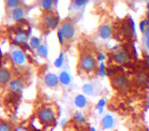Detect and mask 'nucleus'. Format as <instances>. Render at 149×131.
I'll list each match as a JSON object with an SVG mask.
<instances>
[{"instance_id": "obj_1", "label": "nucleus", "mask_w": 149, "mask_h": 131, "mask_svg": "<svg viewBox=\"0 0 149 131\" xmlns=\"http://www.w3.org/2000/svg\"><path fill=\"white\" fill-rule=\"evenodd\" d=\"M78 69L82 74L87 76L93 74L97 69V60L95 56L90 52L82 53L78 62Z\"/></svg>"}, {"instance_id": "obj_2", "label": "nucleus", "mask_w": 149, "mask_h": 131, "mask_svg": "<svg viewBox=\"0 0 149 131\" xmlns=\"http://www.w3.org/2000/svg\"><path fill=\"white\" fill-rule=\"evenodd\" d=\"M56 110L54 108L53 105H45L41 107L38 112V118L41 123L50 124L54 123L56 119Z\"/></svg>"}, {"instance_id": "obj_3", "label": "nucleus", "mask_w": 149, "mask_h": 131, "mask_svg": "<svg viewBox=\"0 0 149 131\" xmlns=\"http://www.w3.org/2000/svg\"><path fill=\"white\" fill-rule=\"evenodd\" d=\"M59 32L63 36L65 42H68L72 40L74 36L76 34V27L73 21L69 18L62 21L61 22Z\"/></svg>"}, {"instance_id": "obj_4", "label": "nucleus", "mask_w": 149, "mask_h": 131, "mask_svg": "<svg viewBox=\"0 0 149 131\" xmlns=\"http://www.w3.org/2000/svg\"><path fill=\"white\" fill-rule=\"evenodd\" d=\"M59 24L58 15L54 11H46L41 18V26L45 31L55 29Z\"/></svg>"}, {"instance_id": "obj_5", "label": "nucleus", "mask_w": 149, "mask_h": 131, "mask_svg": "<svg viewBox=\"0 0 149 131\" xmlns=\"http://www.w3.org/2000/svg\"><path fill=\"white\" fill-rule=\"evenodd\" d=\"M112 85L117 89H125L129 85V80L125 75L118 74L112 78Z\"/></svg>"}, {"instance_id": "obj_6", "label": "nucleus", "mask_w": 149, "mask_h": 131, "mask_svg": "<svg viewBox=\"0 0 149 131\" xmlns=\"http://www.w3.org/2000/svg\"><path fill=\"white\" fill-rule=\"evenodd\" d=\"M12 60L13 61L18 65V66H22L26 64V55L22 49H15L12 52Z\"/></svg>"}, {"instance_id": "obj_7", "label": "nucleus", "mask_w": 149, "mask_h": 131, "mask_svg": "<svg viewBox=\"0 0 149 131\" xmlns=\"http://www.w3.org/2000/svg\"><path fill=\"white\" fill-rule=\"evenodd\" d=\"M113 58L116 62L119 64H125L129 60V55L123 49H119L113 53Z\"/></svg>"}, {"instance_id": "obj_8", "label": "nucleus", "mask_w": 149, "mask_h": 131, "mask_svg": "<svg viewBox=\"0 0 149 131\" xmlns=\"http://www.w3.org/2000/svg\"><path fill=\"white\" fill-rule=\"evenodd\" d=\"M98 33H99V35L102 38L108 39L113 35V29H112L110 25L104 23L102 26H100V27L98 29Z\"/></svg>"}, {"instance_id": "obj_9", "label": "nucleus", "mask_w": 149, "mask_h": 131, "mask_svg": "<svg viewBox=\"0 0 149 131\" xmlns=\"http://www.w3.org/2000/svg\"><path fill=\"white\" fill-rule=\"evenodd\" d=\"M23 83L20 79H13L9 83V90L15 94L20 93L23 89Z\"/></svg>"}, {"instance_id": "obj_10", "label": "nucleus", "mask_w": 149, "mask_h": 131, "mask_svg": "<svg viewBox=\"0 0 149 131\" xmlns=\"http://www.w3.org/2000/svg\"><path fill=\"white\" fill-rule=\"evenodd\" d=\"M11 72L6 68L0 69V84L6 85L11 81Z\"/></svg>"}, {"instance_id": "obj_11", "label": "nucleus", "mask_w": 149, "mask_h": 131, "mask_svg": "<svg viewBox=\"0 0 149 131\" xmlns=\"http://www.w3.org/2000/svg\"><path fill=\"white\" fill-rule=\"evenodd\" d=\"M12 19L15 21H20L25 17V9L22 6H19L14 9L11 12Z\"/></svg>"}, {"instance_id": "obj_12", "label": "nucleus", "mask_w": 149, "mask_h": 131, "mask_svg": "<svg viewBox=\"0 0 149 131\" xmlns=\"http://www.w3.org/2000/svg\"><path fill=\"white\" fill-rule=\"evenodd\" d=\"M45 83L49 87H56L60 83V79L56 75L53 73H49L45 78Z\"/></svg>"}, {"instance_id": "obj_13", "label": "nucleus", "mask_w": 149, "mask_h": 131, "mask_svg": "<svg viewBox=\"0 0 149 131\" xmlns=\"http://www.w3.org/2000/svg\"><path fill=\"white\" fill-rule=\"evenodd\" d=\"M39 5L45 10V12L53 11L54 5H55V2L54 1H51V0H44V1H40L39 2Z\"/></svg>"}, {"instance_id": "obj_14", "label": "nucleus", "mask_w": 149, "mask_h": 131, "mask_svg": "<svg viewBox=\"0 0 149 131\" xmlns=\"http://www.w3.org/2000/svg\"><path fill=\"white\" fill-rule=\"evenodd\" d=\"M102 124L105 129H110L113 126V119L110 115L105 116L102 121Z\"/></svg>"}, {"instance_id": "obj_15", "label": "nucleus", "mask_w": 149, "mask_h": 131, "mask_svg": "<svg viewBox=\"0 0 149 131\" xmlns=\"http://www.w3.org/2000/svg\"><path fill=\"white\" fill-rule=\"evenodd\" d=\"M75 104H76L77 107H80V108L84 107L86 106V104H87L86 98H85L84 95H78V96L76 97V99H75Z\"/></svg>"}, {"instance_id": "obj_16", "label": "nucleus", "mask_w": 149, "mask_h": 131, "mask_svg": "<svg viewBox=\"0 0 149 131\" xmlns=\"http://www.w3.org/2000/svg\"><path fill=\"white\" fill-rule=\"evenodd\" d=\"M70 81H71V78L68 73L67 71H62L60 76V82H61L64 84H68Z\"/></svg>"}, {"instance_id": "obj_17", "label": "nucleus", "mask_w": 149, "mask_h": 131, "mask_svg": "<svg viewBox=\"0 0 149 131\" xmlns=\"http://www.w3.org/2000/svg\"><path fill=\"white\" fill-rule=\"evenodd\" d=\"M0 131H12L10 124L5 121H1L0 122Z\"/></svg>"}, {"instance_id": "obj_18", "label": "nucleus", "mask_w": 149, "mask_h": 131, "mask_svg": "<svg viewBox=\"0 0 149 131\" xmlns=\"http://www.w3.org/2000/svg\"><path fill=\"white\" fill-rule=\"evenodd\" d=\"M16 41L19 43H25L27 40V35L24 33H18L16 34V37H15Z\"/></svg>"}, {"instance_id": "obj_19", "label": "nucleus", "mask_w": 149, "mask_h": 131, "mask_svg": "<svg viewBox=\"0 0 149 131\" xmlns=\"http://www.w3.org/2000/svg\"><path fill=\"white\" fill-rule=\"evenodd\" d=\"M6 3H7L9 8H12L13 10L21 5V2L17 1V0H10V1H7Z\"/></svg>"}, {"instance_id": "obj_20", "label": "nucleus", "mask_w": 149, "mask_h": 131, "mask_svg": "<svg viewBox=\"0 0 149 131\" xmlns=\"http://www.w3.org/2000/svg\"><path fill=\"white\" fill-rule=\"evenodd\" d=\"M84 91L85 94L87 95H92L95 91V89H94V86L92 84H86L84 87Z\"/></svg>"}, {"instance_id": "obj_21", "label": "nucleus", "mask_w": 149, "mask_h": 131, "mask_svg": "<svg viewBox=\"0 0 149 131\" xmlns=\"http://www.w3.org/2000/svg\"><path fill=\"white\" fill-rule=\"evenodd\" d=\"M47 53H48V51H47V48L45 46H44V45L39 46V48H38V54H39V55H41L43 57H45L46 55H47Z\"/></svg>"}, {"instance_id": "obj_22", "label": "nucleus", "mask_w": 149, "mask_h": 131, "mask_svg": "<svg viewBox=\"0 0 149 131\" xmlns=\"http://www.w3.org/2000/svg\"><path fill=\"white\" fill-rule=\"evenodd\" d=\"M32 46L33 48H35V49H37V48H39V39H38V38H36V37H34V38H33L32 39Z\"/></svg>"}, {"instance_id": "obj_23", "label": "nucleus", "mask_w": 149, "mask_h": 131, "mask_svg": "<svg viewBox=\"0 0 149 131\" xmlns=\"http://www.w3.org/2000/svg\"><path fill=\"white\" fill-rule=\"evenodd\" d=\"M15 131H30L25 126H22V125H19L17 126L15 129Z\"/></svg>"}, {"instance_id": "obj_24", "label": "nucleus", "mask_w": 149, "mask_h": 131, "mask_svg": "<svg viewBox=\"0 0 149 131\" xmlns=\"http://www.w3.org/2000/svg\"><path fill=\"white\" fill-rule=\"evenodd\" d=\"M85 1H75L74 2V4L77 6V7H82L84 4H85Z\"/></svg>"}, {"instance_id": "obj_25", "label": "nucleus", "mask_w": 149, "mask_h": 131, "mask_svg": "<svg viewBox=\"0 0 149 131\" xmlns=\"http://www.w3.org/2000/svg\"><path fill=\"white\" fill-rule=\"evenodd\" d=\"M145 62H146V65L148 66V67H149V55H148L145 59Z\"/></svg>"}, {"instance_id": "obj_26", "label": "nucleus", "mask_w": 149, "mask_h": 131, "mask_svg": "<svg viewBox=\"0 0 149 131\" xmlns=\"http://www.w3.org/2000/svg\"><path fill=\"white\" fill-rule=\"evenodd\" d=\"M146 38H147V41H146V44H147V47H148V50H149V36H148V37H147Z\"/></svg>"}, {"instance_id": "obj_27", "label": "nucleus", "mask_w": 149, "mask_h": 131, "mask_svg": "<svg viewBox=\"0 0 149 131\" xmlns=\"http://www.w3.org/2000/svg\"><path fill=\"white\" fill-rule=\"evenodd\" d=\"M148 8L149 9V3H148Z\"/></svg>"}, {"instance_id": "obj_28", "label": "nucleus", "mask_w": 149, "mask_h": 131, "mask_svg": "<svg viewBox=\"0 0 149 131\" xmlns=\"http://www.w3.org/2000/svg\"><path fill=\"white\" fill-rule=\"evenodd\" d=\"M148 107H149V103H148Z\"/></svg>"}]
</instances>
